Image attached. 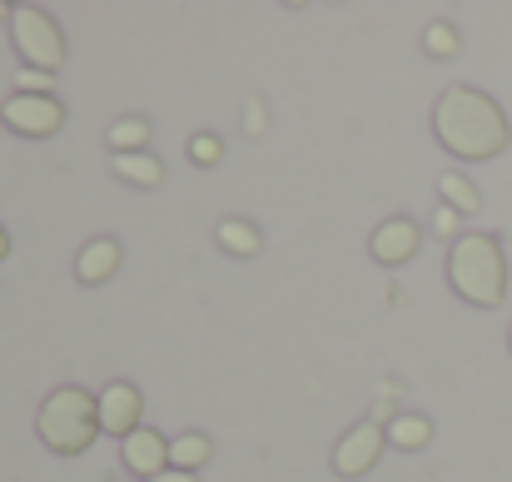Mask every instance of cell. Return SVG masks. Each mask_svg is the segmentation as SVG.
<instances>
[{
  "label": "cell",
  "instance_id": "1",
  "mask_svg": "<svg viewBox=\"0 0 512 482\" xmlns=\"http://www.w3.org/2000/svg\"><path fill=\"white\" fill-rule=\"evenodd\" d=\"M433 135L458 160H498L508 150V115L493 95L473 85H448L433 105Z\"/></svg>",
  "mask_w": 512,
  "mask_h": 482
},
{
  "label": "cell",
  "instance_id": "2",
  "mask_svg": "<svg viewBox=\"0 0 512 482\" xmlns=\"http://www.w3.org/2000/svg\"><path fill=\"white\" fill-rule=\"evenodd\" d=\"M35 433H40V443H45L55 458H80V453H90L95 438L105 433V428H100V398H95L90 388H80V383L55 388V393L40 403V413H35Z\"/></svg>",
  "mask_w": 512,
  "mask_h": 482
},
{
  "label": "cell",
  "instance_id": "3",
  "mask_svg": "<svg viewBox=\"0 0 512 482\" xmlns=\"http://www.w3.org/2000/svg\"><path fill=\"white\" fill-rule=\"evenodd\" d=\"M448 284L473 309H498L508 294V259L493 234H458L448 249Z\"/></svg>",
  "mask_w": 512,
  "mask_h": 482
},
{
  "label": "cell",
  "instance_id": "4",
  "mask_svg": "<svg viewBox=\"0 0 512 482\" xmlns=\"http://www.w3.org/2000/svg\"><path fill=\"white\" fill-rule=\"evenodd\" d=\"M10 40H15L25 70L55 75V70L65 65V35H60L55 15L40 10V5H15V10H10Z\"/></svg>",
  "mask_w": 512,
  "mask_h": 482
},
{
  "label": "cell",
  "instance_id": "5",
  "mask_svg": "<svg viewBox=\"0 0 512 482\" xmlns=\"http://www.w3.org/2000/svg\"><path fill=\"white\" fill-rule=\"evenodd\" d=\"M0 125L10 135H25V140H50L65 125V105L55 95H25V90H15L0 105Z\"/></svg>",
  "mask_w": 512,
  "mask_h": 482
},
{
  "label": "cell",
  "instance_id": "6",
  "mask_svg": "<svg viewBox=\"0 0 512 482\" xmlns=\"http://www.w3.org/2000/svg\"><path fill=\"white\" fill-rule=\"evenodd\" d=\"M383 448H388L383 423H373V418L353 423V428L339 438V448H334V473H339V478H368L373 463L383 458Z\"/></svg>",
  "mask_w": 512,
  "mask_h": 482
},
{
  "label": "cell",
  "instance_id": "7",
  "mask_svg": "<svg viewBox=\"0 0 512 482\" xmlns=\"http://www.w3.org/2000/svg\"><path fill=\"white\" fill-rule=\"evenodd\" d=\"M95 398H100V428L115 433L120 443H125L135 428H145V423H140V418H145V398H140L135 383H105Z\"/></svg>",
  "mask_w": 512,
  "mask_h": 482
},
{
  "label": "cell",
  "instance_id": "8",
  "mask_svg": "<svg viewBox=\"0 0 512 482\" xmlns=\"http://www.w3.org/2000/svg\"><path fill=\"white\" fill-rule=\"evenodd\" d=\"M120 463L130 468V473H140V478H160V473H170V443L155 433V428H135L125 443H120Z\"/></svg>",
  "mask_w": 512,
  "mask_h": 482
},
{
  "label": "cell",
  "instance_id": "9",
  "mask_svg": "<svg viewBox=\"0 0 512 482\" xmlns=\"http://www.w3.org/2000/svg\"><path fill=\"white\" fill-rule=\"evenodd\" d=\"M418 244H423V229L413 219H383L373 229V239H368V254L378 264H408L418 254Z\"/></svg>",
  "mask_w": 512,
  "mask_h": 482
},
{
  "label": "cell",
  "instance_id": "10",
  "mask_svg": "<svg viewBox=\"0 0 512 482\" xmlns=\"http://www.w3.org/2000/svg\"><path fill=\"white\" fill-rule=\"evenodd\" d=\"M115 269H120V244H115V239H90V244L80 249V259H75L80 284H105Z\"/></svg>",
  "mask_w": 512,
  "mask_h": 482
},
{
  "label": "cell",
  "instance_id": "11",
  "mask_svg": "<svg viewBox=\"0 0 512 482\" xmlns=\"http://www.w3.org/2000/svg\"><path fill=\"white\" fill-rule=\"evenodd\" d=\"M214 239H219V249L234 254V259H254V254L264 249V234H259L249 219H219V224H214Z\"/></svg>",
  "mask_w": 512,
  "mask_h": 482
},
{
  "label": "cell",
  "instance_id": "12",
  "mask_svg": "<svg viewBox=\"0 0 512 482\" xmlns=\"http://www.w3.org/2000/svg\"><path fill=\"white\" fill-rule=\"evenodd\" d=\"M383 433H388V443L403 448V453H418V448L433 443V423H428L423 413H398L393 423H383Z\"/></svg>",
  "mask_w": 512,
  "mask_h": 482
},
{
  "label": "cell",
  "instance_id": "13",
  "mask_svg": "<svg viewBox=\"0 0 512 482\" xmlns=\"http://www.w3.org/2000/svg\"><path fill=\"white\" fill-rule=\"evenodd\" d=\"M115 164V174L125 179V184H135V189H155L160 179H165V164L160 155H150V150H140V155H110Z\"/></svg>",
  "mask_w": 512,
  "mask_h": 482
},
{
  "label": "cell",
  "instance_id": "14",
  "mask_svg": "<svg viewBox=\"0 0 512 482\" xmlns=\"http://www.w3.org/2000/svg\"><path fill=\"white\" fill-rule=\"evenodd\" d=\"M209 458H214V443L204 433H179V438H170V468H179V473H199Z\"/></svg>",
  "mask_w": 512,
  "mask_h": 482
},
{
  "label": "cell",
  "instance_id": "15",
  "mask_svg": "<svg viewBox=\"0 0 512 482\" xmlns=\"http://www.w3.org/2000/svg\"><path fill=\"white\" fill-rule=\"evenodd\" d=\"M110 150L115 155H140L145 145H150V120H140V115H125V120H115L110 125Z\"/></svg>",
  "mask_w": 512,
  "mask_h": 482
},
{
  "label": "cell",
  "instance_id": "16",
  "mask_svg": "<svg viewBox=\"0 0 512 482\" xmlns=\"http://www.w3.org/2000/svg\"><path fill=\"white\" fill-rule=\"evenodd\" d=\"M438 194H443V204L448 209H458V214H478V189H473V179H463V174H443L438 179Z\"/></svg>",
  "mask_w": 512,
  "mask_h": 482
},
{
  "label": "cell",
  "instance_id": "17",
  "mask_svg": "<svg viewBox=\"0 0 512 482\" xmlns=\"http://www.w3.org/2000/svg\"><path fill=\"white\" fill-rule=\"evenodd\" d=\"M458 45H463V35H458L453 25H443V20L423 30V50H428V55H438V60H453V55H458Z\"/></svg>",
  "mask_w": 512,
  "mask_h": 482
},
{
  "label": "cell",
  "instance_id": "18",
  "mask_svg": "<svg viewBox=\"0 0 512 482\" xmlns=\"http://www.w3.org/2000/svg\"><path fill=\"white\" fill-rule=\"evenodd\" d=\"M189 160L199 164V169H214V164L224 160V140H219V135H209V130L189 135Z\"/></svg>",
  "mask_w": 512,
  "mask_h": 482
},
{
  "label": "cell",
  "instance_id": "19",
  "mask_svg": "<svg viewBox=\"0 0 512 482\" xmlns=\"http://www.w3.org/2000/svg\"><path fill=\"white\" fill-rule=\"evenodd\" d=\"M458 224H463V214H458V209H448V204H438V209H433V234L453 239V234H458Z\"/></svg>",
  "mask_w": 512,
  "mask_h": 482
},
{
  "label": "cell",
  "instance_id": "20",
  "mask_svg": "<svg viewBox=\"0 0 512 482\" xmlns=\"http://www.w3.org/2000/svg\"><path fill=\"white\" fill-rule=\"evenodd\" d=\"M244 130H264V110H259V105L244 110Z\"/></svg>",
  "mask_w": 512,
  "mask_h": 482
},
{
  "label": "cell",
  "instance_id": "21",
  "mask_svg": "<svg viewBox=\"0 0 512 482\" xmlns=\"http://www.w3.org/2000/svg\"><path fill=\"white\" fill-rule=\"evenodd\" d=\"M150 482H199L194 473H179V468H170V473H160V478H150Z\"/></svg>",
  "mask_w": 512,
  "mask_h": 482
},
{
  "label": "cell",
  "instance_id": "22",
  "mask_svg": "<svg viewBox=\"0 0 512 482\" xmlns=\"http://www.w3.org/2000/svg\"><path fill=\"white\" fill-rule=\"evenodd\" d=\"M10 254V234H5V224H0V259Z\"/></svg>",
  "mask_w": 512,
  "mask_h": 482
},
{
  "label": "cell",
  "instance_id": "23",
  "mask_svg": "<svg viewBox=\"0 0 512 482\" xmlns=\"http://www.w3.org/2000/svg\"><path fill=\"white\" fill-rule=\"evenodd\" d=\"M10 10H15V5H0V20H10Z\"/></svg>",
  "mask_w": 512,
  "mask_h": 482
},
{
  "label": "cell",
  "instance_id": "24",
  "mask_svg": "<svg viewBox=\"0 0 512 482\" xmlns=\"http://www.w3.org/2000/svg\"><path fill=\"white\" fill-rule=\"evenodd\" d=\"M508 343H512V323H508Z\"/></svg>",
  "mask_w": 512,
  "mask_h": 482
}]
</instances>
